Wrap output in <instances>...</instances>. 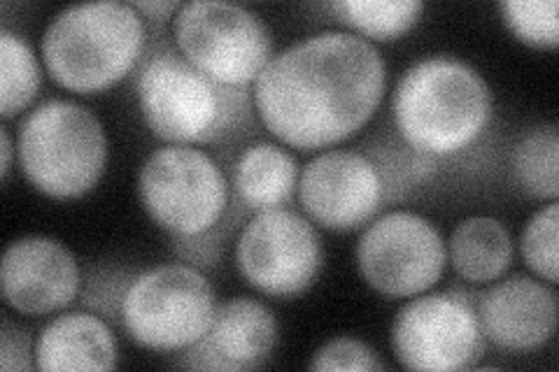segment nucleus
I'll list each match as a JSON object with an SVG mask.
<instances>
[{"mask_svg":"<svg viewBox=\"0 0 559 372\" xmlns=\"http://www.w3.org/2000/svg\"><path fill=\"white\" fill-rule=\"evenodd\" d=\"M388 68L373 43L349 31H322L273 55L254 82L264 127L301 152L336 145L380 108Z\"/></svg>","mask_w":559,"mask_h":372,"instance_id":"nucleus-1","label":"nucleus"},{"mask_svg":"<svg viewBox=\"0 0 559 372\" xmlns=\"http://www.w3.org/2000/svg\"><path fill=\"white\" fill-rule=\"evenodd\" d=\"M392 112L406 147L429 158H450L476 145L489 129L492 92L468 63L429 57L401 75Z\"/></svg>","mask_w":559,"mask_h":372,"instance_id":"nucleus-2","label":"nucleus"},{"mask_svg":"<svg viewBox=\"0 0 559 372\" xmlns=\"http://www.w3.org/2000/svg\"><path fill=\"white\" fill-rule=\"evenodd\" d=\"M147 45L145 16L131 3L73 5L43 35V61L57 84L75 94H98L124 80Z\"/></svg>","mask_w":559,"mask_h":372,"instance_id":"nucleus-3","label":"nucleus"},{"mask_svg":"<svg viewBox=\"0 0 559 372\" xmlns=\"http://www.w3.org/2000/svg\"><path fill=\"white\" fill-rule=\"evenodd\" d=\"M135 92L147 129L170 145L215 143L250 115L245 88L210 80L173 47L152 51L140 68Z\"/></svg>","mask_w":559,"mask_h":372,"instance_id":"nucleus-4","label":"nucleus"},{"mask_svg":"<svg viewBox=\"0 0 559 372\" xmlns=\"http://www.w3.org/2000/svg\"><path fill=\"white\" fill-rule=\"evenodd\" d=\"M16 152L35 191L70 201L100 182L108 164V137L94 110L73 100H47L22 121Z\"/></svg>","mask_w":559,"mask_h":372,"instance_id":"nucleus-5","label":"nucleus"},{"mask_svg":"<svg viewBox=\"0 0 559 372\" xmlns=\"http://www.w3.org/2000/svg\"><path fill=\"white\" fill-rule=\"evenodd\" d=\"M217 310L210 279L191 265L164 263L131 279L119 300L129 338L152 351H185L207 333Z\"/></svg>","mask_w":559,"mask_h":372,"instance_id":"nucleus-6","label":"nucleus"},{"mask_svg":"<svg viewBox=\"0 0 559 372\" xmlns=\"http://www.w3.org/2000/svg\"><path fill=\"white\" fill-rule=\"evenodd\" d=\"M138 196L156 226L187 242L217 228L229 207V182L205 152L166 145L140 168Z\"/></svg>","mask_w":559,"mask_h":372,"instance_id":"nucleus-7","label":"nucleus"},{"mask_svg":"<svg viewBox=\"0 0 559 372\" xmlns=\"http://www.w3.org/2000/svg\"><path fill=\"white\" fill-rule=\"evenodd\" d=\"M180 55L217 84L248 88L273 59V38L261 16L222 0H194L173 16Z\"/></svg>","mask_w":559,"mask_h":372,"instance_id":"nucleus-8","label":"nucleus"},{"mask_svg":"<svg viewBox=\"0 0 559 372\" xmlns=\"http://www.w3.org/2000/svg\"><path fill=\"white\" fill-rule=\"evenodd\" d=\"M448 247L436 224L417 212L394 209L366 226L357 265L366 285L388 298H413L439 285Z\"/></svg>","mask_w":559,"mask_h":372,"instance_id":"nucleus-9","label":"nucleus"},{"mask_svg":"<svg viewBox=\"0 0 559 372\" xmlns=\"http://www.w3.org/2000/svg\"><path fill=\"white\" fill-rule=\"evenodd\" d=\"M236 265L242 279L264 296H301L324 265L322 238L299 212L287 207L257 212L236 242Z\"/></svg>","mask_w":559,"mask_h":372,"instance_id":"nucleus-10","label":"nucleus"},{"mask_svg":"<svg viewBox=\"0 0 559 372\" xmlns=\"http://www.w3.org/2000/svg\"><path fill=\"white\" fill-rule=\"evenodd\" d=\"M392 349L408 370L474 368L485 351L476 303L457 291L413 296L394 319Z\"/></svg>","mask_w":559,"mask_h":372,"instance_id":"nucleus-11","label":"nucleus"},{"mask_svg":"<svg viewBox=\"0 0 559 372\" xmlns=\"http://www.w3.org/2000/svg\"><path fill=\"white\" fill-rule=\"evenodd\" d=\"M299 199L310 221L347 233L376 219L388 199V180L369 154L334 149L301 170Z\"/></svg>","mask_w":559,"mask_h":372,"instance_id":"nucleus-12","label":"nucleus"},{"mask_svg":"<svg viewBox=\"0 0 559 372\" xmlns=\"http://www.w3.org/2000/svg\"><path fill=\"white\" fill-rule=\"evenodd\" d=\"M82 273L75 254L49 236H24L8 244L0 261L5 305L20 314H55L80 296Z\"/></svg>","mask_w":559,"mask_h":372,"instance_id":"nucleus-13","label":"nucleus"},{"mask_svg":"<svg viewBox=\"0 0 559 372\" xmlns=\"http://www.w3.org/2000/svg\"><path fill=\"white\" fill-rule=\"evenodd\" d=\"M476 310L485 340L501 351H536L557 331L555 287L527 275L497 281L480 296Z\"/></svg>","mask_w":559,"mask_h":372,"instance_id":"nucleus-14","label":"nucleus"},{"mask_svg":"<svg viewBox=\"0 0 559 372\" xmlns=\"http://www.w3.org/2000/svg\"><path fill=\"white\" fill-rule=\"evenodd\" d=\"M275 343V314L261 300L231 298L217 305L203 338L185 349V365L224 372L254 370L271 359Z\"/></svg>","mask_w":559,"mask_h":372,"instance_id":"nucleus-15","label":"nucleus"},{"mask_svg":"<svg viewBox=\"0 0 559 372\" xmlns=\"http://www.w3.org/2000/svg\"><path fill=\"white\" fill-rule=\"evenodd\" d=\"M35 368L40 370H115L117 338L92 312H63L40 331L35 343Z\"/></svg>","mask_w":559,"mask_h":372,"instance_id":"nucleus-16","label":"nucleus"},{"mask_svg":"<svg viewBox=\"0 0 559 372\" xmlns=\"http://www.w3.org/2000/svg\"><path fill=\"white\" fill-rule=\"evenodd\" d=\"M296 158L273 143H257L234 164V191L238 201L254 212L283 207L299 189Z\"/></svg>","mask_w":559,"mask_h":372,"instance_id":"nucleus-17","label":"nucleus"},{"mask_svg":"<svg viewBox=\"0 0 559 372\" xmlns=\"http://www.w3.org/2000/svg\"><path fill=\"white\" fill-rule=\"evenodd\" d=\"M448 259L454 273L471 285H492L511 268L513 240L509 228L495 217H468L454 226Z\"/></svg>","mask_w":559,"mask_h":372,"instance_id":"nucleus-18","label":"nucleus"},{"mask_svg":"<svg viewBox=\"0 0 559 372\" xmlns=\"http://www.w3.org/2000/svg\"><path fill=\"white\" fill-rule=\"evenodd\" d=\"M364 40L390 43L408 33L425 12L419 0H338L326 5Z\"/></svg>","mask_w":559,"mask_h":372,"instance_id":"nucleus-19","label":"nucleus"},{"mask_svg":"<svg viewBox=\"0 0 559 372\" xmlns=\"http://www.w3.org/2000/svg\"><path fill=\"white\" fill-rule=\"evenodd\" d=\"M43 84V68L33 47L12 33L0 31V117L5 121L24 112Z\"/></svg>","mask_w":559,"mask_h":372,"instance_id":"nucleus-20","label":"nucleus"},{"mask_svg":"<svg viewBox=\"0 0 559 372\" xmlns=\"http://www.w3.org/2000/svg\"><path fill=\"white\" fill-rule=\"evenodd\" d=\"M513 180L532 199L557 201L559 135L555 123L524 135L513 152Z\"/></svg>","mask_w":559,"mask_h":372,"instance_id":"nucleus-21","label":"nucleus"},{"mask_svg":"<svg viewBox=\"0 0 559 372\" xmlns=\"http://www.w3.org/2000/svg\"><path fill=\"white\" fill-rule=\"evenodd\" d=\"M520 254L527 268L546 279L548 285L559 281V205L550 201L544 209L527 221L520 238Z\"/></svg>","mask_w":559,"mask_h":372,"instance_id":"nucleus-22","label":"nucleus"},{"mask_svg":"<svg viewBox=\"0 0 559 372\" xmlns=\"http://www.w3.org/2000/svg\"><path fill=\"white\" fill-rule=\"evenodd\" d=\"M499 12L520 43L536 49L557 47L559 20L555 0H503Z\"/></svg>","mask_w":559,"mask_h":372,"instance_id":"nucleus-23","label":"nucleus"},{"mask_svg":"<svg viewBox=\"0 0 559 372\" xmlns=\"http://www.w3.org/2000/svg\"><path fill=\"white\" fill-rule=\"evenodd\" d=\"M310 370H347V372H371L388 370L378 351L357 338H331L318 351L312 353L308 363Z\"/></svg>","mask_w":559,"mask_h":372,"instance_id":"nucleus-24","label":"nucleus"},{"mask_svg":"<svg viewBox=\"0 0 559 372\" xmlns=\"http://www.w3.org/2000/svg\"><path fill=\"white\" fill-rule=\"evenodd\" d=\"M0 368L8 372L35 368L28 333L20 326H12L8 319L3 322V335H0Z\"/></svg>","mask_w":559,"mask_h":372,"instance_id":"nucleus-25","label":"nucleus"},{"mask_svg":"<svg viewBox=\"0 0 559 372\" xmlns=\"http://www.w3.org/2000/svg\"><path fill=\"white\" fill-rule=\"evenodd\" d=\"M140 14H147L150 20H156V22H164L168 20V16L173 12L180 10V3H166V0H150V3H131Z\"/></svg>","mask_w":559,"mask_h":372,"instance_id":"nucleus-26","label":"nucleus"},{"mask_svg":"<svg viewBox=\"0 0 559 372\" xmlns=\"http://www.w3.org/2000/svg\"><path fill=\"white\" fill-rule=\"evenodd\" d=\"M0 145H3V166H0V172H3V180L8 182V177H10V170H12V137H10V131H8V127H3L0 129Z\"/></svg>","mask_w":559,"mask_h":372,"instance_id":"nucleus-27","label":"nucleus"}]
</instances>
